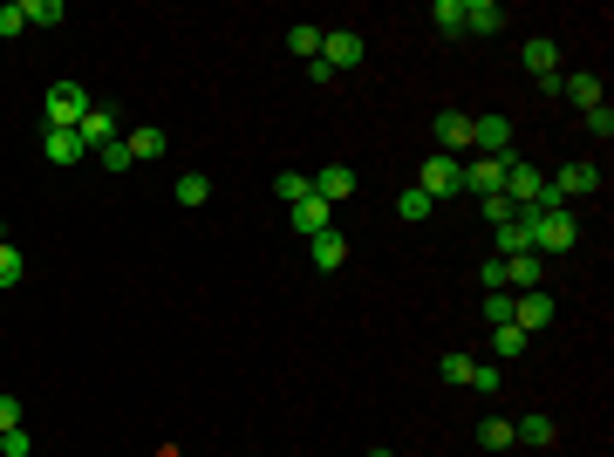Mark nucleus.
Wrapping results in <instances>:
<instances>
[{"instance_id": "9b49d317", "label": "nucleus", "mask_w": 614, "mask_h": 457, "mask_svg": "<svg viewBox=\"0 0 614 457\" xmlns=\"http://www.w3.org/2000/svg\"><path fill=\"white\" fill-rule=\"evenodd\" d=\"M76 137H82V151H103V144H116V110H103V103H96V110L76 123Z\"/></svg>"}, {"instance_id": "20e7f679", "label": "nucleus", "mask_w": 614, "mask_h": 457, "mask_svg": "<svg viewBox=\"0 0 614 457\" xmlns=\"http://www.w3.org/2000/svg\"><path fill=\"white\" fill-rule=\"evenodd\" d=\"M362 62H369V41L355 35V28L321 35V69H328V76H348V69H362Z\"/></svg>"}, {"instance_id": "c85d7f7f", "label": "nucleus", "mask_w": 614, "mask_h": 457, "mask_svg": "<svg viewBox=\"0 0 614 457\" xmlns=\"http://www.w3.org/2000/svg\"><path fill=\"white\" fill-rule=\"evenodd\" d=\"M123 144H130V157H164V130H130Z\"/></svg>"}, {"instance_id": "9d476101", "label": "nucleus", "mask_w": 614, "mask_h": 457, "mask_svg": "<svg viewBox=\"0 0 614 457\" xmlns=\"http://www.w3.org/2000/svg\"><path fill=\"white\" fill-rule=\"evenodd\" d=\"M553 191H560V205H567V198H587V191H601V171H594L587 157H574V164L553 178Z\"/></svg>"}, {"instance_id": "b1692460", "label": "nucleus", "mask_w": 614, "mask_h": 457, "mask_svg": "<svg viewBox=\"0 0 614 457\" xmlns=\"http://www.w3.org/2000/svg\"><path fill=\"white\" fill-rule=\"evenodd\" d=\"M21 7H28V28H55V21L69 14L62 0H21Z\"/></svg>"}, {"instance_id": "1a4fd4ad", "label": "nucleus", "mask_w": 614, "mask_h": 457, "mask_svg": "<svg viewBox=\"0 0 614 457\" xmlns=\"http://www.w3.org/2000/svg\"><path fill=\"white\" fill-rule=\"evenodd\" d=\"M464 191H478V198L505 191V157H471L464 164Z\"/></svg>"}, {"instance_id": "473e14b6", "label": "nucleus", "mask_w": 614, "mask_h": 457, "mask_svg": "<svg viewBox=\"0 0 614 457\" xmlns=\"http://www.w3.org/2000/svg\"><path fill=\"white\" fill-rule=\"evenodd\" d=\"M437 376H444V382H458V389H464V376H471V355H464V348H451V355L437 362Z\"/></svg>"}, {"instance_id": "f03ea898", "label": "nucleus", "mask_w": 614, "mask_h": 457, "mask_svg": "<svg viewBox=\"0 0 614 457\" xmlns=\"http://www.w3.org/2000/svg\"><path fill=\"white\" fill-rule=\"evenodd\" d=\"M417 191L437 205V198H458L464 191V157H451V151H430L423 157V171H417Z\"/></svg>"}, {"instance_id": "dca6fc26", "label": "nucleus", "mask_w": 614, "mask_h": 457, "mask_svg": "<svg viewBox=\"0 0 614 457\" xmlns=\"http://www.w3.org/2000/svg\"><path fill=\"white\" fill-rule=\"evenodd\" d=\"M41 151H48V164H82V137L76 130H41Z\"/></svg>"}, {"instance_id": "f257e3e1", "label": "nucleus", "mask_w": 614, "mask_h": 457, "mask_svg": "<svg viewBox=\"0 0 614 457\" xmlns=\"http://www.w3.org/2000/svg\"><path fill=\"white\" fill-rule=\"evenodd\" d=\"M519 226H526V246H533V253H574L580 246V219L567 205H526Z\"/></svg>"}, {"instance_id": "412c9836", "label": "nucleus", "mask_w": 614, "mask_h": 457, "mask_svg": "<svg viewBox=\"0 0 614 457\" xmlns=\"http://www.w3.org/2000/svg\"><path fill=\"white\" fill-rule=\"evenodd\" d=\"M512 437H519V444H553L560 430H553V417H519V423H512Z\"/></svg>"}, {"instance_id": "7c9ffc66", "label": "nucleus", "mask_w": 614, "mask_h": 457, "mask_svg": "<svg viewBox=\"0 0 614 457\" xmlns=\"http://www.w3.org/2000/svg\"><path fill=\"white\" fill-rule=\"evenodd\" d=\"M492 348H499V355H526V348H533V335H519V328L505 321V328H492Z\"/></svg>"}, {"instance_id": "a211bd4d", "label": "nucleus", "mask_w": 614, "mask_h": 457, "mask_svg": "<svg viewBox=\"0 0 614 457\" xmlns=\"http://www.w3.org/2000/svg\"><path fill=\"white\" fill-rule=\"evenodd\" d=\"M539 280H546V267H539V253H512V260H505V287H519V294H533Z\"/></svg>"}, {"instance_id": "6ab92c4d", "label": "nucleus", "mask_w": 614, "mask_h": 457, "mask_svg": "<svg viewBox=\"0 0 614 457\" xmlns=\"http://www.w3.org/2000/svg\"><path fill=\"white\" fill-rule=\"evenodd\" d=\"M560 96H567L574 110H594V103H608V96H601V76H560Z\"/></svg>"}, {"instance_id": "f8f14e48", "label": "nucleus", "mask_w": 614, "mask_h": 457, "mask_svg": "<svg viewBox=\"0 0 614 457\" xmlns=\"http://www.w3.org/2000/svg\"><path fill=\"white\" fill-rule=\"evenodd\" d=\"M437 151H471V116L464 110H437Z\"/></svg>"}, {"instance_id": "a19ab883", "label": "nucleus", "mask_w": 614, "mask_h": 457, "mask_svg": "<svg viewBox=\"0 0 614 457\" xmlns=\"http://www.w3.org/2000/svg\"><path fill=\"white\" fill-rule=\"evenodd\" d=\"M369 457H396V451H389V444H376V451H369Z\"/></svg>"}, {"instance_id": "7ed1b4c3", "label": "nucleus", "mask_w": 614, "mask_h": 457, "mask_svg": "<svg viewBox=\"0 0 614 457\" xmlns=\"http://www.w3.org/2000/svg\"><path fill=\"white\" fill-rule=\"evenodd\" d=\"M89 110H96V96H89L82 82H55V89H48V130H76Z\"/></svg>"}, {"instance_id": "ea45409f", "label": "nucleus", "mask_w": 614, "mask_h": 457, "mask_svg": "<svg viewBox=\"0 0 614 457\" xmlns=\"http://www.w3.org/2000/svg\"><path fill=\"white\" fill-rule=\"evenodd\" d=\"M7 430H21V403H14V396H0V437H7Z\"/></svg>"}, {"instance_id": "2f4dec72", "label": "nucleus", "mask_w": 614, "mask_h": 457, "mask_svg": "<svg viewBox=\"0 0 614 457\" xmlns=\"http://www.w3.org/2000/svg\"><path fill=\"white\" fill-rule=\"evenodd\" d=\"M396 219H410V226H417V219H430V198H423V191L410 185L403 198H396Z\"/></svg>"}, {"instance_id": "0eeeda50", "label": "nucleus", "mask_w": 614, "mask_h": 457, "mask_svg": "<svg viewBox=\"0 0 614 457\" xmlns=\"http://www.w3.org/2000/svg\"><path fill=\"white\" fill-rule=\"evenodd\" d=\"M471 144H478V157H512V116H471Z\"/></svg>"}, {"instance_id": "bb28decb", "label": "nucleus", "mask_w": 614, "mask_h": 457, "mask_svg": "<svg viewBox=\"0 0 614 457\" xmlns=\"http://www.w3.org/2000/svg\"><path fill=\"white\" fill-rule=\"evenodd\" d=\"M478 212H485V226H492V232L519 219V212H512V198H499V191H492V198H478Z\"/></svg>"}, {"instance_id": "58836bf2", "label": "nucleus", "mask_w": 614, "mask_h": 457, "mask_svg": "<svg viewBox=\"0 0 614 457\" xmlns=\"http://www.w3.org/2000/svg\"><path fill=\"white\" fill-rule=\"evenodd\" d=\"M478 280H485V294H505V260H485V273H478Z\"/></svg>"}, {"instance_id": "f3484780", "label": "nucleus", "mask_w": 614, "mask_h": 457, "mask_svg": "<svg viewBox=\"0 0 614 457\" xmlns=\"http://www.w3.org/2000/svg\"><path fill=\"white\" fill-rule=\"evenodd\" d=\"M307 185H314V198H328V205H342L348 191H355V171H348V164H328V171H321V178H307Z\"/></svg>"}, {"instance_id": "4be33fe9", "label": "nucleus", "mask_w": 614, "mask_h": 457, "mask_svg": "<svg viewBox=\"0 0 614 457\" xmlns=\"http://www.w3.org/2000/svg\"><path fill=\"white\" fill-rule=\"evenodd\" d=\"M205 198H212V178H205V171H185V178H178V205H205Z\"/></svg>"}, {"instance_id": "c756f323", "label": "nucleus", "mask_w": 614, "mask_h": 457, "mask_svg": "<svg viewBox=\"0 0 614 457\" xmlns=\"http://www.w3.org/2000/svg\"><path fill=\"white\" fill-rule=\"evenodd\" d=\"M273 191H280V205H301V198H307L314 185H307L301 171H280V178H273Z\"/></svg>"}, {"instance_id": "f704fd0d", "label": "nucleus", "mask_w": 614, "mask_h": 457, "mask_svg": "<svg viewBox=\"0 0 614 457\" xmlns=\"http://www.w3.org/2000/svg\"><path fill=\"white\" fill-rule=\"evenodd\" d=\"M103 171H130V164H137V157H130V144H123V137H116V144H103Z\"/></svg>"}, {"instance_id": "4468645a", "label": "nucleus", "mask_w": 614, "mask_h": 457, "mask_svg": "<svg viewBox=\"0 0 614 457\" xmlns=\"http://www.w3.org/2000/svg\"><path fill=\"white\" fill-rule=\"evenodd\" d=\"M307 260H314L321 273H335V267L348 260V239H342L335 226H328V232H314V239H307Z\"/></svg>"}, {"instance_id": "aec40b11", "label": "nucleus", "mask_w": 614, "mask_h": 457, "mask_svg": "<svg viewBox=\"0 0 614 457\" xmlns=\"http://www.w3.org/2000/svg\"><path fill=\"white\" fill-rule=\"evenodd\" d=\"M478 444H485V451H512L519 437H512V423H505V417H485V423H478Z\"/></svg>"}, {"instance_id": "2eb2a0df", "label": "nucleus", "mask_w": 614, "mask_h": 457, "mask_svg": "<svg viewBox=\"0 0 614 457\" xmlns=\"http://www.w3.org/2000/svg\"><path fill=\"white\" fill-rule=\"evenodd\" d=\"M499 28H505L499 0H464V35H499Z\"/></svg>"}, {"instance_id": "79ce46f5", "label": "nucleus", "mask_w": 614, "mask_h": 457, "mask_svg": "<svg viewBox=\"0 0 614 457\" xmlns=\"http://www.w3.org/2000/svg\"><path fill=\"white\" fill-rule=\"evenodd\" d=\"M0 246H7V226H0Z\"/></svg>"}, {"instance_id": "393cba45", "label": "nucleus", "mask_w": 614, "mask_h": 457, "mask_svg": "<svg viewBox=\"0 0 614 457\" xmlns=\"http://www.w3.org/2000/svg\"><path fill=\"white\" fill-rule=\"evenodd\" d=\"M21 280H28V260H21L14 246H0V294H7V287H21Z\"/></svg>"}, {"instance_id": "39448f33", "label": "nucleus", "mask_w": 614, "mask_h": 457, "mask_svg": "<svg viewBox=\"0 0 614 457\" xmlns=\"http://www.w3.org/2000/svg\"><path fill=\"white\" fill-rule=\"evenodd\" d=\"M539 191H546V178H539L526 157H505V191L499 198H512V212H526V205H539Z\"/></svg>"}, {"instance_id": "ddd939ff", "label": "nucleus", "mask_w": 614, "mask_h": 457, "mask_svg": "<svg viewBox=\"0 0 614 457\" xmlns=\"http://www.w3.org/2000/svg\"><path fill=\"white\" fill-rule=\"evenodd\" d=\"M287 226L301 232V239H314V232H328V198H314V191H307L301 205H287Z\"/></svg>"}, {"instance_id": "72a5a7b5", "label": "nucleus", "mask_w": 614, "mask_h": 457, "mask_svg": "<svg viewBox=\"0 0 614 457\" xmlns=\"http://www.w3.org/2000/svg\"><path fill=\"white\" fill-rule=\"evenodd\" d=\"M21 28H28V7H21V0H7V7H0V41H14Z\"/></svg>"}, {"instance_id": "423d86ee", "label": "nucleus", "mask_w": 614, "mask_h": 457, "mask_svg": "<svg viewBox=\"0 0 614 457\" xmlns=\"http://www.w3.org/2000/svg\"><path fill=\"white\" fill-rule=\"evenodd\" d=\"M519 62L533 69V82L546 89V96H560V48H553L546 35H533V41H526V48H519Z\"/></svg>"}, {"instance_id": "e433bc0d", "label": "nucleus", "mask_w": 614, "mask_h": 457, "mask_svg": "<svg viewBox=\"0 0 614 457\" xmlns=\"http://www.w3.org/2000/svg\"><path fill=\"white\" fill-rule=\"evenodd\" d=\"M35 451V437H28V430H7V437H0V457H28Z\"/></svg>"}, {"instance_id": "5701e85b", "label": "nucleus", "mask_w": 614, "mask_h": 457, "mask_svg": "<svg viewBox=\"0 0 614 457\" xmlns=\"http://www.w3.org/2000/svg\"><path fill=\"white\" fill-rule=\"evenodd\" d=\"M287 48H294V55H301V62H314V55H321V28H287Z\"/></svg>"}, {"instance_id": "6e6552de", "label": "nucleus", "mask_w": 614, "mask_h": 457, "mask_svg": "<svg viewBox=\"0 0 614 457\" xmlns=\"http://www.w3.org/2000/svg\"><path fill=\"white\" fill-rule=\"evenodd\" d=\"M512 328H519V335H546V328H553V294H512Z\"/></svg>"}, {"instance_id": "4c0bfd02", "label": "nucleus", "mask_w": 614, "mask_h": 457, "mask_svg": "<svg viewBox=\"0 0 614 457\" xmlns=\"http://www.w3.org/2000/svg\"><path fill=\"white\" fill-rule=\"evenodd\" d=\"M587 130H594V137H614V110H608V103L587 110Z\"/></svg>"}, {"instance_id": "cd10ccee", "label": "nucleus", "mask_w": 614, "mask_h": 457, "mask_svg": "<svg viewBox=\"0 0 614 457\" xmlns=\"http://www.w3.org/2000/svg\"><path fill=\"white\" fill-rule=\"evenodd\" d=\"M464 389H478V396H499V362H471Z\"/></svg>"}, {"instance_id": "c9c22d12", "label": "nucleus", "mask_w": 614, "mask_h": 457, "mask_svg": "<svg viewBox=\"0 0 614 457\" xmlns=\"http://www.w3.org/2000/svg\"><path fill=\"white\" fill-rule=\"evenodd\" d=\"M485 321L505 328V321H512V294H485Z\"/></svg>"}, {"instance_id": "a878e982", "label": "nucleus", "mask_w": 614, "mask_h": 457, "mask_svg": "<svg viewBox=\"0 0 614 457\" xmlns=\"http://www.w3.org/2000/svg\"><path fill=\"white\" fill-rule=\"evenodd\" d=\"M430 21H437L444 35H464V0H437V7H430Z\"/></svg>"}]
</instances>
